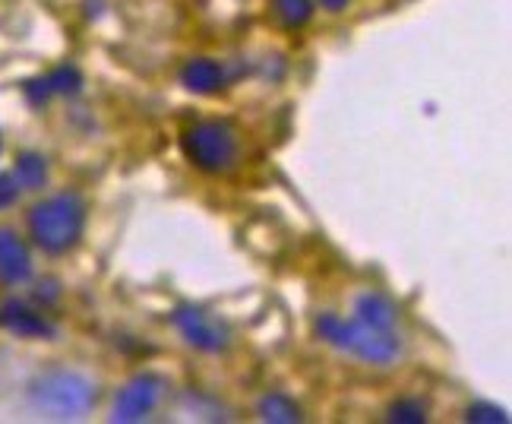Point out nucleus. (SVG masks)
<instances>
[{
    "label": "nucleus",
    "mask_w": 512,
    "mask_h": 424,
    "mask_svg": "<svg viewBox=\"0 0 512 424\" xmlns=\"http://www.w3.org/2000/svg\"><path fill=\"white\" fill-rule=\"evenodd\" d=\"M86 228V203L80 194H54L42 203H35L29 212V235L45 250V254H67L83 238Z\"/></svg>",
    "instance_id": "nucleus-1"
},
{
    "label": "nucleus",
    "mask_w": 512,
    "mask_h": 424,
    "mask_svg": "<svg viewBox=\"0 0 512 424\" xmlns=\"http://www.w3.org/2000/svg\"><path fill=\"white\" fill-rule=\"evenodd\" d=\"M317 333L336 349L361 358L367 364H392L402 352V342L392 336V330H377L361 320H342L336 314H323L317 320Z\"/></svg>",
    "instance_id": "nucleus-2"
},
{
    "label": "nucleus",
    "mask_w": 512,
    "mask_h": 424,
    "mask_svg": "<svg viewBox=\"0 0 512 424\" xmlns=\"http://www.w3.org/2000/svg\"><path fill=\"white\" fill-rule=\"evenodd\" d=\"M95 383L73 371H51L32 380L29 399L35 409H42L54 418H80L95 406Z\"/></svg>",
    "instance_id": "nucleus-3"
},
{
    "label": "nucleus",
    "mask_w": 512,
    "mask_h": 424,
    "mask_svg": "<svg viewBox=\"0 0 512 424\" xmlns=\"http://www.w3.org/2000/svg\"><path fill=\"white\" fill-rule=\"evenodd\" d=\"M181 149L206 175H225L238 162V130L228 121H200L181 137Z\"/></svg>",
    "instance_id": "nucleus-4"
},
{
    "label": "nucleus",
    "mask_w": 512,
    "mask_h": 424,
    "mask_svg": "<svg viewBox=\"0 0 512 424\" xmlns=\"http://www.w3.org/2000/svg\"><path fill=\"white\" fill-rule=\"evenodd\" d=\"M171 323H174V330L184 336L187 345H193V349H200L206 355H222L228 345H231L228 326L219 317H215V314L203 311V307L181 304L171 314Z\"/></svg>",
    "instance_id": "nucleus-5"
},
{
    "label": "nucleus",
    "mask_w": 512,
    "mask_h": 424,
    "mask_svg": "<svg viewBox=\"0 0 512 424\" xmlns=\"http://www.w3.org/2000/svg\"><path fill=\"white\" fill-rule=\"evenodd\" d=\"M165 377L159 374H136L130 383H124V390L114 399V421H143L149 418L165 396Z\"/></svg>",
    "instance_id": "nucleus-6"
},
{
    "label": "nucleus",
    "mask_w": 512,
    "mask_h": 424,
    "mask_svg": "<svg viewBox=\"0 0 512 424\" xmlns=\"http://www.w3.org/2000/svg\"><path fill=\"white\" fill-rule=\"evenodd\" d=\"M32 276V254L26 241L10 228H0V282L19 285Z\"/></svg>",
    "instance_id": "nucleus-7"
},
{
    "label": "nucleus",
    "mask_w": 512,
    "mask_h": 424,
    "mask_svg": "<svg viewBox=\"0 0 512 424\" xmlns=\"http://www.w3.org/2000/svg\"><path fill=\"white\" fill-rule=\"evenodd\" d=\"M0 323L7 326L10 333L26 336V339H51L54 326L35 311V307L23 304V301H7L0 307Z\"/></svg>",
    "instance_id": "nucleus-8"
},
{
    "label": "nucleus",
    "mask_w": 512,
    "mask_h": 424,
    "mask_svg": "<svg viewBox=\"0 0 512 424\" xmlns=\"http://www.w3.org/2000/svg\"><path fill=\"white\" fill-rule=\"evenodd\" d=\"M83 89V76L76 67H57L54 73L42 76V80L26 83V99L32 105H45L51 95H76Z\"/></svg>",
    "instance_id": "nucleus-9"
},
{
    "label": "nucleus",
    "mask_w": 512,
    "mask_h": 424,
    "mask_svg": "<svg viewBox=\"0 0 512 424\" xmlns=\"http://www.w3.org/2000/svg\"><path fill=\"white\" fill-rule=\"evenodd\" d=\"M181 83L196 92V95H212L225 86V70L219 61H209V57H193L181 70Z\"/></svg>",
    "instance_id": "nucleus-10"
},
{
    "label": "nucleus",
    "mask_w": 512,
    "mask_h": 424,
    "mask_svg": "<svg viewBox=\"0 0 512 424\" xmlns=\"http://www.w3.org/2000/svg\"><path fill=\"white\" fill-rule=\"evenodd\" d=\"M354 314H358L361 323L377 326V330H392V326H396V317H399L392 301L383 295H361L354 301Z\"/></svg>",
    "instance_id": "nucleus-11"
},
{
    "label": "nucleus",
    "mask_w": 512,
    "mask_h": 424,
    "mask_svg": "<svg viewBox=\"0 0 512 424\" xmlns=\"http://www.w3.org/2000/svg\"><path fill=\"white\" fill-rule=\"evenodd\" d=\"M13 178L19 184V190H38L48 184V162L38 156V152H23L16 159V171Z\"/></svg>",
    "instance_id": "nucleus-12"
},
{
    "label": "nucleus",
    "mask_w": 512,
    "mask_h": 424,
    "mask_svg": "<svg viewBox=\"0 0 512 424\" xmlns=\"http://www.w3.org/2000/svg\"><path fill=\"white\" fill-rule=\"evenodd\" d=\"M263 421H272V424H291V421H301V406L294 399H288L285 393H269L260 399V406H256Z\"/></svg>",
    "instance_id": "nucleus-13"
},
{
    "label": "nucleus",
    "mask_w": 512,
    "mask_h": 424,
    "mask_svg": "<svg viewBox=\"0 0 512 424\" xmlns=\"http://www.w3.org/2000/svg\"><path fill=\"white\" fill-rule=\"evenodd\" d=\"M272 4L288 29H301L313 19V0H272Z\"/></svg>",
    "instance_id": "nucleus-14"
},
{
    "label": "nucleus",
    "mask_w": 512,
    "mask_h": 424,
    "mask_svg": "<svg viewBox=\"0 0 512 424\" xmlns=\"http://www.w3.org/2000/svg\"><path fill=\"white\" fill-rule=\"evenodd\" d=\"M386 418L396 421V424H421V421H427V402L424 399H415V396L396 399L386 409Z\"/></svg>",
    "instance_id": "nucleus-15"
},
{
    "label": "nucleus",
    "mask_w": 512,
    "mask_h": 424,
    "mask_svg": "<svg viewBox=\"0 0 512 424\" xmlns=\"http://www.w3.org/2000/svg\"><path fill=\"white\" fill-rule=\"evenodd\" d=\"M465 418H468V421H484V424H497V421L506 424V421H509L503 409L487 406V402H478V406H471V409L465 412Z\"/></svg>",
    "instance_id": "nucleus-16"
},
{
    "label": "nucleus",
    "mask_w": 512,
    "mask_h": 424,
    "mask_svg": "<svg viewBox=\"0 0 512 424\" xmlns=\"http://www.w3.org/2000/svg\"><path fill=\"white\" fill-rule=\"evenodd\" d=\"M16 197H19V184H16V178L7 175V171H0V209L13 206Z\"/></svg>",
    "instance_id": "nucleus-17"
},
{
    "label": "nucleus",
    "mask_w": 512,
    "mask_h": 424,
    "mask_svg": "<svg viewBox=\"0 0 512 424\" xmlns=\"http://www.w3.org/2000/svg\"><path fill=\"white\" fill-rule=\"evenodd\" d=\"M320 4H323L326 10H332V13H339V10L348 7V0H320Z\"/></svg>",
    "instance_id": "nucleus-18"
},
{
    "label": "nucleus",
    "mask_w": 512,
    "mask_h": 424,
    "mask_svg": "<svg viewBox=\"0 0 512 424\" xmlns=\"http://www.w3.org/2000/svg\"><path fill=\"white\" fill-rule=\"evenodd\" d=\"M0 152H4V137H0Z\"/></svg>",
    "instance_id": "nucleus-19"
}]
</instances>
